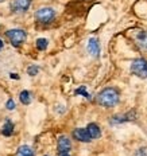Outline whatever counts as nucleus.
Instances as JSON below:
<instances>
[{"mask_svg": "<svg viewBox=\"0 0 147 156\" xmlns=\"http://www.w3.org/2000/svg\"><path fill=\"white\" fill-rule=\"evenodd\" d=\"M97 104L104 108H112L119 104L120 93L116 87H105L97 94Z\"/></svg>", "mask_w": 147, "mask_h": 156, "instance_id": "nucleus-1", "label": "nucleus"}, {"mask_svg": "<svg viewBox=\"0 0 147 156\" xmlns=\"http://www.w3.org/2000/svg\"><path fill=\"white\" fill-rule=\"evenodd\" d=\"M6 37L8 38V41L14 47H19L27 39V32L20 28H12V30L6 31Z\"/></svg>", "mask_w": 147, "mask_h": 156, "instance_id": "nucleus-2", "label": "nucleus"}, {"mask_svg": "<svg viewBox=\"0 0 147 156\" xmlns=\"http://www.w3.org/2000/svg\"><path fill=\"white\" fill-rule=\"evenodd\" d=\"M131 73L139 78H147V59L136 58L131 62Z\"/></svg>", "mask_w": 147, "mask_h": 156, "instance_id": "nucleus-3", "label": "nucleus"}, {"mask_svg": "<svg viewBox=\"0 0 147 156\" xmlns=\"http://www.w3.org/2000/svg\"><path fill=\"white\" fill-rule=\"evenodd\" d=\"M35 18H37V20L39 23L47 24L55 18V11L51 7H42L35 12Z\"/></svg>", "mask_w": 147, "mask_h": 156, "instance_id": "nucleus-4", "label": "nucleus"}, {"mask_svg": "<svg viewBox=\"0 0 147 156\" xmlns=\"http://www.w3.org/2000/svg\"><path fill=\"white\" fill-rule=\"evenodd\" d=\"M31 5V0H12L11 9L14 12H26Z\"/></svg>", "mask_w": 147, "mask_h": 156, "instance_id": "nucleus-5", "label": "nucleus"}, {"mask_svg": "<svg viewBox=\"0 0 147 156\" xmlns=\"http://www.w3.org/2000/svg\"><path fill=\"white\" fill-rule=\"evenodd\" d=\"M73 137L81 143H89L92 140V136L89 135L86 128H77L73 131Z\"/></svg>", "mask_w": 147, "mask_h": 156, "instance_id": "nucleus-6", "label": "nucleus"}, {"mask_svg": "<svg viewBox=\"0 0 147 156\" xmlns=\"http://www.w3.org/2000/svg\"><path fill=\"white\" fill-rule=\"evenodd\" d=\"M72 149V141L69 140V137L65 135H62L58 137V152L60 154H66Z\"/></svg>", "mask_w": 147, "mask_h": 156, "instance_id": "nucleus-7", "label": "nucleus"}, {"mask_svg": "<svg viewBox=\"0 0 147 156\" xmlns=\"http://www.w3.org/2000/svg\"><path fill=\"white\" fill-rule=\"evenodd\" d=\"M86 50L92 57H99L100 55V43H99V39L97 38H90L88 41V46Z\"/></svg>", "mask_w": 147, "mask_h": 156, "instance_id": "nucleus-8", "label": "nucleus"}, {"mask_svg": "<svg viewBox=\"0 0 147 156\" xmlns=\"http://www.w3.org/2000/svg\"><path fill=\"white\" fill-rule=\"evenodd\" d=\"M134 119H135V113L130 112V113H126V115H123V116H115L112 120H111V124H120V122L131 121Z\"/></svg>", "mask_w": 147, "mask_h": 156, "instance_id": "nucleus-9", "label": "nucleus"}, {"mask_svg": "<svg viewBox=\"0 0 147 156\" xmlns=\"http://www.w3.org/2000/svg\"><path fill=\"white\" fill-rule=\"evenodd\" d=\"M88 132H89V135L92 136V139H99L101 136V129L100 126L97 124H94V122H90V124H88L86 126Z\"/></svg>", "mask_w": 147, "mask_h": 156, "instance_id": "nucleus-10", "label": "nucleus"}, {"mask_svg": "<svg viewBox=\"0 0 147 156\" xmlns=\"http://www.w3.org/2000/svg\"><path fill=\"white\" fill-rule=\"evenodd\" d=\"M12 132H14V122H12L9 119H6L4 125H3V129H2V133L4 136H11Z\"/></svg>", "mask_w": 147, "mask_h": 156, "instance_id": "nucleus-11", "label": "nucleus"}, {"mask_svg": "<svg viewBox=\"0 0 147 156\" xmlns=\"http://www.w3.org/2000/svg\"><path fill=\"white\" fill-rule=\"evenodd\" d=\"M136 41H138L139 46L142 48L147 50V31H142L136 35Z\"/></svg>", "mask_w": 147, "mask_h": 156, "instance_id": "nucleus-12", "label": "nucleus"}, {"mask_svg": "<svg viewBox=\"0 0 147 156\" xmlns=\"http://www.w3.org/2000/svg\"><path fill=\"white\" fill-rule=\"evenodd\" d=\"M18 156H34V151L28 145H22L18 148Z\"/></svg>", "mask_w": 147, "mask_h": 156, "instance_id": "nucleus-13", "label": "nucleus"}, {"mask_svg": "<svg viewBox=\"0 0 147 156\" xmlns=\"http://www.w3.org/2000/svg\"><path fill=\"white\" fill-rule=\"evenodd\" d=\"M19 100L23 105H28L31 102V93L28 90H22L20 94H19Z\"/></svg>", "mask_w": 147, "mask_h": 156, "instance_id": "nucleus-14", "label": "nucleus"}, {"mask_svg": "<svg viewBox=\"0 0 147 156\" xmlns=\"http://www.w3.org/2000/svg\"><path fill=\"white\" fill-rule=\"evenodd\" d=\"M37 48L38 50H41V51H45L47 48V44H49V42H47V39H45V38H38L37 39Z\"/></svg>", "mask_w": 147, "mask_h": 156, "instance_id": "nucleus-15", "label": "nucleus"}, {"mask_svg": "<svg viewBox=\"0 0 147 156\" xmlns=\"http://www.w3.org/2000/svg\"><path fill=\"white\" fill-rule=\"evenodd\" d=\"M78 96V94H80V96H84L85 97V98H88V100H90V94L86 92V86H80L78 87V89H76V92H74Z\"/></svg>", "mask_w": 147, "mask_h": 156, "instance_id": "nucleus-16", "label": "nucleus"}, {"mask_svg": "<svg viewBox=\"0 0 147 156\" xmlns=\"http://www.w3.org/2000/svg\"><path fill=\"white\" fill-rule=\"evenodd\" d=\"M38 73H39V67L37 66V65H31V66H28V69H27V74H28V76L34 77V76H37Z\"/></svg>", "mask_w": 147, "mask_h": 156, "instance_id": "nucleus-17", "label": "nucleus"}, {"mask_svg": "<svg viewBox=\"0 0 147 156\" xmlns=\"http://www.w3.org/2000/svg\"><path fill=\"white\" fill-rule=\"evenodd\" d=\"M6 108H7L8 110H14V109H15V102H14V100H8L7 104H6Z\"/></svg>", "mask_w": 147, "mask_h": 156, "instance_id": "nucleus-18", "label": "nucleus"}, {"mask_svg": "<svg viewBox=\"0 0 147 156\" xmlns=\"http://www.w3.org/2000/svg\"><path fill=\"white\" fill-rule=\"evenodd\" d=\"M135 156H147V148H140V149H138Z\"/></svg>", "mask_w": 147, "mask_h": 156, "instance_id": "nucleus-19", "label": "nucleus"}, {"mask_svg": "<svg viewBox=\"0 0 147 156\" xmlns=\"http://www.w3.org/2000/svg\"><path fill=\"white\" fill-rule=\"evenodd\" d=\"M9 77H11V78H14V80H19V77H18V74H9Z\"/></svg>", "mask_w": 147, "mask_h": 156, "instance_id": "nucleus-20", "label": "nucleus"}, {"mask_svg": "<svg viewBox=\"0 0 147 156\" xmlns=\"http://www.w3.org/2000/svg\"><path fill=\"white\" fill-rule=\"evenodd\" d=\"M60 156H70L69 152H66V154H60Z\"/></svg>", "mask_w": 147, "mask_h": 156, "instance_id": "nucleus-21", "label": "nucleus"}, {"mask_svg": "<svg viewBox=\"0 0 147 156\" xmlns=\"http://www.w3.org/2000/svg\"><path fill=\"white\" fill-rule=\"evenodd\" d=\"M2 48H3V41L0 39V50H2Z\"/></svg>", "mask_w": 147, "mask_h": 156, "instance_id": "nucleus-22", "label": "nucleus"}, {"mask_svg": "<svg viewBox=\"0 0 147 156\" xmlns=\"http://www.w3.org/2000/svg\"><path fill=\"white\" fill-rule=\"evenodd\" d=\"M3 2H6V0H0V3H3Z\"/></svg>", "mask_w": 147, "mask_h": 156, "instance_id": "nucleus-23", "label": "nucleus"}]
</instances>
